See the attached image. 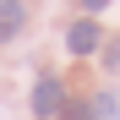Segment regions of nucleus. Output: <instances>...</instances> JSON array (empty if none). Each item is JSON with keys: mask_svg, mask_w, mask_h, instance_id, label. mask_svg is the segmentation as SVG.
I'll use <instances>...</instances> for the list:
<instances>
[{"mask_svg": "<svg viewBox=\"0 0 120 120\" xmlns=\"http://www.w3.org/2000/svg\"><path fill=\"white\" fill-rule=\"evenodd\" d=\"M98 44H104V33H98V22H87V16L66 27V49H71V55H93Z\"/></svg>", "mask_w": 120, "mask_h": 120, "instance_id": "1", "label": "nucleus"}, {"mask_svg": "<svg viewBox=\"0 0 120 120\" xmlns=\"http://www.w3.org/2000/svg\"><path fill=\"white\" fill-rule=\"evenodd\" d=\"M60 104H66V87H60L55 76H38V87H33V109L49 120V115H60Z\"/></svg>", "mask_w": 120, "mask_h": 120, "instance_id": "2", "label": "nucleus"}, {"mask_svg": "<svg viewBox=\"0 0 120 120\" xmlns=\"http://www.w3.org/2000/svg\"><path fill=\"white\" fill-rule=\"evenodd\" d=\"M27 27V11H22V0H0V44L6 38H16Z\"/></svg>", "mask_w": 120, "mask_h": 120, "instance_id": "3", "label": "nucleus"}, {"mask_svg": "<svg viewBox=\"0 0 120 120\" xmlns=\"http://www.w3.org/2000/svg\"><path fill=\"white\" fill-rule=\"evenodd\" d=\"M93 120H120V93L115 87H104V93L93 98Z\"/></svg>", "mask_w": 120, "mask_h": 120, "instance_id": "4", "label": "nucleus"}, {"mask_svg": "<svg viewBox=\"0 0 120 120\" xmlns=\"http://www.w3.org/2000/svg\"><path fill=\"white\" fill-rule=\"evenodd\" d=\"M60 120H93V104H82V98H66V104H60Z\"/></svg>", "mask_w": 120, "mask_h": 120, "instance_id": "5", "label": "nucleus"}, {"mask_svg": "<svg viewBox=\"0 0 120 120\" xmlns=\"http://www.w3.org/2000/svg\"><path fill=\"white\" fill-rule=\"evenodd\" d=\"M104 71L120 76V38H115V44H104Z\"/></svg>", "mask_w": 120, "mask_h": 120, "instance_id": "6", "label": "nucleus"}, {"mask_svg": "<svg viewBox=\"0 0 120 120\" xmlns=\"http://www.w3.org/2000/svg\"><path fill=\"white\" fill-rule=\"evenodd\" d=\"M82 6H87V11H104V6H109V0H82Z\"/></svg>", "mask_w": 120, "mask_h": 120, "instance_id": "7", "label": "nucleus"}]
</instances>
